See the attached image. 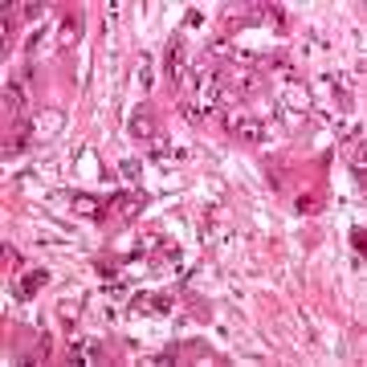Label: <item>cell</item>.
I'll return each instance as SVG.
<instances>
[{
	"label": "cell",
	"mask_w": 367,
	"mask_h": 367,
	"mask_svg": "<svg viewBox=\"0 0 367 367\" xmlns=\"http://www.w3.org/2000/svg\"><path fill=\"white\" fill-rule=\"evenodd\" d=\"M224 131L237 135L241 143H261L266 139V122L253 119V115H224Z\"/></svg>",
	"instance_id": "6da1fadb"
},
{
	"label": "cell",
	"mask_w": 367,
	"mask_h": 367,
	"mask_svg": "<svg viewBox=\"0 0 367 367\" xmlns=\"http://www.w3.org/2000/svg\"><path fill=\"white\" fill-rule=\"evenodd\" d=\"M143 204H147L143 188H122V192L110 196V208H115L119 217H135V213H143Z\"/></svg>",
	"instance_id": "7a4b0ae2"
},
{
	"label": "cell",
	"mask_w": 367,
	"mask_h": 367,
	"mask_svg": "<svg viewBox=\"0 0 367 367\" xmlns=\"http://www.w3.org/2000/svg\"><path fill=\"white\" fill-rule=\"evenodd\" d=\"M184 53H188L184 41H180V37H171V41H168V78L175 82V86H180V82H184V73H188V57H184Z\"/></svg>",
	"instance_id": "3957f363"
},
{
	"label": "cell",
	"mask_w": 367,
	"mask_h": 367,
	"mask_svg": "<svg viewBox=\"0 0 367 367\" xmlns=\"http://www.w3.org/2000/svg\"><path fill=\"white\" fill-rule=\"evenodd\" d=\"M131 135H135V139H155V135H159L155 115H151L147 106H135V115H131Z\"/></svg>",
	"instance_id": "277c9868"
},
{
	"label": "cell",
	"mask_w": 367,
	"mask_h": 367,
	"mask_svg": "<svg viewBox=\"0 0 367 367\" xmlns=\"http://www.w3.org/2000/svg\"><path fill=\"white\" fill-rule=\"evenodd\" d=\"M49 282V273L45 269H33V273H24L21 282H17V286H13V294H17V298H21V302H29V298H33V294L41 290V286H45Z\"/></svg>",
	"instance_id": "5b68a950"
},
{
	"label": "cell",
	"mask_w": 367,
	"mask_h": 367,
	"mask_svg": "<svg viewBox=\"0 0 367 367\" xmlns=\"http://www.w3.org/2000/svg\"><path fill=\"white\" fill-rule=\"evenodd\" d=\"M73 213H82L90 220H106V204L94 200V196H73Z\"/></svg>",
	"instance_id": "8992f818"
},
{
	"label": "cell",
	"mask_w": 367,
	"mask_h": 367,
	"mask_svg": "<svg viewBox=\"0 0 367 367\" xmlns=\"http://www.w3.org/2000/svg\"><path fill=\"white\" fill-rule=\"evenodd\" d=\"M57 131H62V115H57V110H41L37 122H33V135L49 139V135H57Z\"/></svg>",
	"instance_id": "52a82bcc"
},
{
	"label": "cell",
	"mask_w": 367,
	"mask_h": 367,
	"mask_svg": "<svg viewBox=\"0 0 367 367\" xmlns=\"http://www.w3.org/2000/svg\"><path fill=\"white\" fill-rule=\"evenodd\" d=\"M70 364H102V351H98V343H73L70 351Z\"/></svg>",
	"instance_id": "ba28073f"
},
{
	"label": "cell",
	"mask_w": 367,
	"mask_h": 367,
	"mask_svg": "<svg viewBox=\"0 0 367 367\" xmlns=\"http://www.w3.org/2000/svg\"><path fill=\"white\" fill-rule=\"evenodd\" d=\"M143 306H151L155 315H171L175 298H171V294H155V298H135V310H143Z\"/></svg>",
	"instance_id": "9c48e42d"
},
{
	"label": "cell",
	"mask_w": 367,
	"mask_h": 367,
	"mask_svg": "<svg viewBox=\"0 0 367 367\" xmlns=\"http://www.w3.org/2000/svg\"><path fill=\"white\" fill-rule=\"evenodd\" d=\"M17 106H24V90L17 82H4V115L17 119Z\"/></svg>",
	"instance_id": "30bf717a"
},
{
	"label": "cell",
	"mask_w": 367,
	"mask_h": 367,
	"mask_svg": "<svg viewBox=\"0 0 367 367\" xmlns=\"http://www.w3.org/2000/svg\"><path fill=\"white\" fill-rule=\"evenodd\" d=\"M78 33H82L78 17H66V21H62V45H73V41H78Z\"/></svg>",
	"instance_id": "8fae6325"
},
{
	"label": "cell",
	"mask_w": 367,
	"mask_h": 367,
	"mask_svg": "<svg viewBox=\"0 0 367 367\" xmlns=\"http://www.w3.org/2000/svg\"><path fill=\"white\" fill-rule=\"evenodd\" d=\"M135 82H139V90H147V86H151V62H139V73H135Z\"/></svg>",
	"instance_id": "7c38bea8"
},
{
	"label": "cell",
	"mask_w": 367,
	"mask_h": 367,
	"mask_svg": "<svg viewBox=\"0 0 367 367\" xmlns=\"http://www.w3.org/2000/svg\"><path fill=\"white\" fill-rule=\"evenodd\" d=\"M122 175H127V180H135V175H139V164H135V159H127V164H122Z\"/></svg>",
	"instance_id": "4fadbf2b"
},
{
	"label": "cell",
	"mask_w": 367,
	"mask_h": 367,
	"mask_svg": "<svg viewBox=\"0 0 367 367\" xmlns=\"http://www.w3.org/2000/svg\"><path fill=\"white\" fill-rule=\"evenodd\" d=\"M24 17H45V4H24Z\"/></svg>",
	"instance_id": "5bb4252c"
},
{
	"label": "cell",
	"mask_w": 367,
	"mask_h": 367,
	"mask_svg": "<svg viewBox=\"0 0 367 367\" xmlns=\"http://www.w3.org/2000/svg\"><path fill=\"white\" fill-rule=\"evenodd\" d=\"M351 245H355V249H364V229H359V224L351 229Z\"/></svg>",
	"instance_id": "9a60e30c"
}]
</instances>
